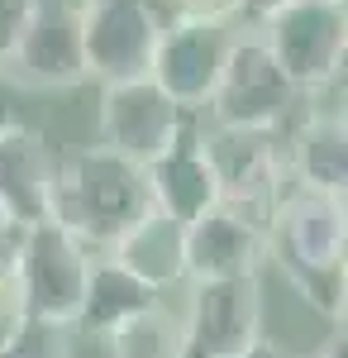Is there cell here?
I'll return each mask as SVG.
<instances>
[{
	"mask_svg": "<svg viewBox=\"0 0 348 358\" xmlns=\"http://www.w3.org/2000/svg\"><path fill=\"white\" fill-rule=\"evenodd\" d=\"M239 29H229V20H201V15H172L158 38L153 53V82L182 106V110L201 115L210 106L219 72L229 62Z\"/></svg>",
	"mask_w": 348,
	"mask_h": 358,
	"instance_id": "ba28073f",
	"label": "cell"
},
{
	"mask_svg": "<svg viewBox=\"0 0 348 358\" xmlns=\"http://www.w3.org/2000/svg\"><path fill=\"white\" fill-rule=\"evenodd\" d=\"M263 334V287L258 277L191 282L182 315V358H239Z\"/></svg>",
	"mask_w": 348,
	"mask_h": 358,
	"instance_id": "9c48e42d",
	"label": "cell"
},
{
	"mask_svg": "<svg viewBox=\"0 0 348 358\" xmlns=\"http://www.w3.org/2000/svg\"><path fill=\"white\" fill-rule=\"evenodd\" d=\"M334 5H344V10H348V0H334Z\"/></svg>",
	"mask_w": 348,
	"mask_h": 358,
	"instance_id": "f1b7e54d",
	"label": "cell"
},
{
	"mask_svg": "<svg viewBox=\"0 0 348 358\" xmlns=\"http://www.w3.org/2000/svg\"><path fill=\"white\" fill-rule=\"evenodd\" d=\"M158 306H162V292H153L143 277H134L124 263H115L110 253H96L91 287H86V301H81V315H77V334L110 339L115 330H124L129 320L158 310Z\"/></svg>",
	"mask_w": 348,
	"mask_h": 358,
	"instance_id": "9a60e30c",
	"label": "cell"
},
{
	"mask_svg": "<svg viewBox=\"0 0 348 358\" xmlns=\"http://www.w3.org/2000/svg\"><path fill=\"white\" fill-rule=\"evenodd\" d=\"M57 206V158L34 129H15L0 138V215L10 229L53 220Z\"/></svg>",
	"mask_w": 348,
	"mask_h": 358,
	"instance_id": "5bb4252c",
	"label": "cell"
},
{
	"mask_svg": "<svg viewBox=\"0 0 348 358\" xmlns=\"http://www.w3.org/2000/svg\"><path fill=\"white\" fill-rule=\"evenodd\" d=\"M86 77L96 82H134L153 72V53L167 20L153 0H77Z\"/></svg>",
	"mask_w": 348,
	"mask_h": 358,
	"instance_id": "8992f818",
	"label": "cell"
},
{
	"mask_svg": "<svg viewBox=\"0 0 348 358\" xmlns=\"http://www.w3.org/2000/svg\"><path fill=\"white\" fill-rule=\"evenodd\" d=\"M110 258L124 263L134 277H143L153 292H167V287L187 282V224L167 220L162 210H148L110 248Z\"/></svg>",
	"mask_w": 348,
	"mask_h": 358,
	"instance_id": "e0dca14e",
	"label": "cell"
},
{
	"mask_svg": "<svg viewBox=\"0 0 348 358\" xmlns=\"http://www.w3.org/2000/svg\"><path fill=\"white\" fill-rule=\"evenodd\" d=\"M334 325L348 330V277H344V296H339V315H334Z\"/></svg>",
	"mask_w": 348,
	"mask_h": 358,
	"instance_id": "4316f807",
	"label": "cell"
},
{
	"mask_svg": "<svg viewBox=\"0 0 348 358\" xmlns=\"http://www.w3.org/2000/svg\"><path fill=\"white\" fill-rule=\"evenodd\" d=\"M291 177L348 201V106L305 115V124L287 143Z\"/></svg>",
	"mask_w": 348,
	"mask_h": 358,
	"instance_id": "2e32d148",
	"label": "cell"
},
{
	"mask_svg": "<svg viewBox=\"0 0 348 358\" xmlns=\"http://www.w3.org/2000/svg\"><path fill=\"white\" fill-rule=\"evenodd\" d=\"M72 325H53V320H34L24 315L20 334L10 339V349L0 358H72Z\"/></svg>",
	"mask_w": 348,
	"mask_h": 358,
	"instance_id": "d6986e66",
	"label": "cell"
},
{
	"mask_svg": "<svg viewBox=\"0 0 348 358\" xmlns=\"http://www.w3.org/2000/svg\"><path fill=\"white\" fill-rule=\"evenodd\" d=\"M5 234H15V229H10V220H5V215H0V239H5Z\"/></svg>",
	"mask_w": 348,
	"mask_h": 358,
	"instance_id": "83f0119b",
	"label": "cell"
},
{
	"mask_svg": "<svg viewBox=\"0 0 348 358\" xmlns=\"http://www.w3.org/2000/svg\"><path fill=\"white\" fill-rule=\"evenodd\" d=\"M91 263H96V253L67 224L43 220L20 229L15 258H10V282L20 292L24 315L77 330L81 301H86V287H91Z\"/></svg>",
	"mask_w": 348,
	"mask_h": 358,
	"instance_id": "3957f363",
	"label": "cell"
},
{
	"mask_svg": "<svg viewBox=\"0 0 348 358\" xmlns=\"http://www.w3.org/2000/svg\"><path fill=\"white\" fill-rule=\"evenodd\" d=\"M110 358H182V320L167 315V306L129 320L106 339Z\"/></svg>",
	"mask_w": 348,
	"mask_h": 358,
	"instance_id": "ac0fdd59",
	"label": "cell"
},
{
	"mask_svg": "<svg viewBox=\"0 0 348 358\" xmlns=\"http://www.w3.org/2000/svg\"><path fill=\"white\" fill-rule=\"evenodd\" d=\"M0 72L20 91H72L86 82V43H81L77 0H38L34 24Z\"/></svg>",
	"mask_w": 348,
	"mask_h": 358,
	"instance_id": "8fae6325",
	"label": "cell"
},
{
	"mask_svg": "<svg viewBox=\"0 0 348 358\" xmlns=\"http://www.w3.org/2000/svg\"><path fill=\"white\" fill-rule=\"evenodd\" d=\"M287 5H291V0H243L239 15H248L253 24H263V20H272V15H277V10H287Z\"/></svg>",
	"mask_w": 348,
	"mask_h": 358,
	"instance_id": "cb8c5ba5",
	"label": "cell"
},
{
	"mask_svg": "<svg viewBox=\"0 0 348 358\" xmlns=\"http://www.w3.org/2000/svg\"><path fill=\"white\" fill-rule=\"evenodd\" d=\"M243 0H172V10L177 15H201V20H229V15H239Z\"/></svg>",
	"mask_w": 348,
	"mask_h": 358,
	"instance_id": "7402d4cb",
	"label": "cell"
},
{
	"mask_svg": "<svg viewBox=\"0 0 348 358\" xmlns=\"http://www.w3.org/2000/svg\"><path fill=\"white\" fill-rule=\"evenodd\" d=\"M143 172H148L153 210H162L167 220H177V224L201 220L210 206L224 201L219 177H215V163H210V148H205V134H201L196 120H191L187 129L177 134V143H172L162 158H153Z\"/></svg>",
	"mask_w": 348,
	"mask_h": 358,
	"instance_id": "4fadbf2b",
	"label": "cell"
},
{
	"mask_svg": "<svg viewBox=\"0 0 348 358\" xmlns=\"http://www.w3.org/2000/svg\"><path fill=\"white\" fill-rule=\"evenodd\" d=\"M15 101H20V86L0 72V138L15 134V129H24V120H20V106H15Z\"/></svg>",
	"mask_w": 348,
	"mask_h": 358,
	"instance_id": "603a6c76",
	"label": "cell"
},
{
	"mask_svg": "<svg viewBox=\"0 0 348 358\" xmlns=\"http://www.w3.org/2000/svg\"><path fill=\"white\" fill-rule=\"evenodd\" d=\"M296 101H300V91L272 57L263 34H239L205 110H210L215 129H277L282 134Z\"/></svg>",
	"mask_w": 348,
	"mask_h": 358,
	"instance_id": "5b68a950",
	"label": "cell"
},
{
	"mask_svg": "<svg viewBox=\"0 0 348 358\" xmlns=\"http://www.w3.org/2000/svg\"><path fill=\"white\" fill-rule=\"evenodd\" d=\"M310 358H348V330H339L329 344H324L320 354H310Z\"/></svg>",
	"mask_w": 348,
	"mask_h": 358,
	"instance_id": "d4e9b609",
	"label": "cell"
},
{
	"mask_svg": "<svg viewBox=\"0 0 348 358\" xmlns=\"http://www.w3.org/2000/svg\"><path fill=\"white\" fill-rule=\"evenodd\" d=\"M20 325H24V306H20V292H15L10 273H0V354L10 349V339L20 334Z\"/></svg>",
	"mask_w": 348,
	"mask_h": 358,
	"instance_id": "44dd1931",
	"label": "cell"
},
{
	"mask_svg": "<svg viewBox=\"0 0 348 358\" xmlns=\"http://www.w3.org/2000/svg\"><path fill=\"white\" fill-rule=\"evenodd\" d=\"M205 148H210L224 201L272 206L277 192L291 182V158L277 129H210Z\"/></svg>",
	"mask_w": 348,
	"mask_h": 358,
	"instance_id": "7c38bea8",
	"label": "cell"
},
{
	"mask_svg": "<svg viewBox=\"0 0 348 358\" xmlns=\"http://www.w3.org/2000/svg\"><path fill=\"white\" fill-rule=\"evenodd\" d=\"M196 115L182 110L153 77H134V82H110L101 91V143L134 158V163H153L162 158L177 134L187 129Z\"/></svg>",
	"mask_w": 348,
	"mask_h": 358,
	"instance_id": "30bf717a",
	"label": "cell"
},
{
	"mask_svg": "<svg viewBox=\"0 0 348 358\" xmlns=\"http://www.w3.org/2000/svg\"><path fill=\"white\" fill-rule=\"evenodd\" d=\"M34 15H38V0H0V67L15 57L20 38L34 24Z\"/></svg>",
	"mask_w": 348,
	"mask_h": 358,
	"instance_id": "ffe728a7",
	"label": "cell"
},
{
	"mask_svg": "<svg viewBox=\"0 0 348 358\" xmlns=\"http://www.w3.org/2000/svg\"><path fill=\"white\" fill-rule=\"evenodd\" d=\"M148 210H153L148 172L134 158L106 143H86L57 163L53 220L67 224L91 253H110Z\"/></svg>",
	"mask_w": 348,
	"mask_h": 358,
	"instance_id": "7a4b0ae2",
	"label": "cell"
},
{
	"mask_svg": "<svg viewBox=\"0 0 348 358\" xmlns=\"http://www.w3.org/2000/svg\"><path fill=\"white\" fill-rule=\"evenodd\" d=\"M296 91H329L348 72V10L334 0H291L258 24Z\"/></svg>",
	"mask_w": 348,
	"mask_h": 358,
	"instance_id": "277c9868",
	"label": "cell"
},
{
	"mask_svg": "<svg viewBox=\"0 0 348 358\" xmlns=\"http://www.w3.org/2000/svg\"><path fill=\"white\" fill-rule=\"evenodd\" d=\"M310 310L339 315L348 277V201L305 182H287L272 201V258Z\"/></svg>",
	"mask_w": 348,
	"mask_h": 358,
	"instance_id": "6da1fadb",
	"label": "cell"
},
{
	"mask_svg": "<svg viewBox=\"0 0 348 358\" xmlns=\"http://www.w3.org/2000/svg\"><path fill=\"white\" fill-rule=\"evenodd\" d=\"M272 258V206L219 201L187 224V282L258 277Z\"/></svg>",
	"mask_w": 348,
	"mask_h": 358,
	"instance_id": "52a82bcc",
	"label": "cell"
},
{
	"mask_svg": "<svg viewBox=\"0 0 348 358\" xmlns=\"http://www.w3.org/2000/svg\"><path fill=\"white\" fill-rule=\"evenodd\" d=\"M239 358H287V354H282V349H277L272 339H258V344H253L248 354H239Z\"/></svg>",
	"mask_w": 348,
	"mask_h": 358,
	"instance_id": "484cf974",
	"label": "cell"
}]
</instances>
